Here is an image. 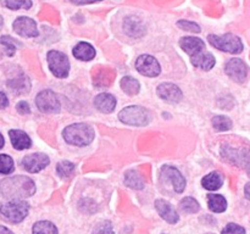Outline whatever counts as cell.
Here are the masks:
<instances>
[{"mask_svg": "<svg viewBox=\"0 0 250 234\" xmlns=\"http://www.w3.org/2000/svg\"><path fill=\"white\" fill-rule=\"evenodd\" d=\"M36 193V184L26 176H15L0 180V194L10 200H22Z\"/></svg>", "mask_w": 250, "mask_h": 234, "instance_id": "obj_1", "label": "cell"}, {"mask_svg": "<svg viewBox=\"0 0 250 234\" xmlns=\"http://www.w3.org/2000/svg\"><path fill=\"white\" fill-rule=\"evenodd\" d=\"M62 136L66 143L71 145L85 146L94 140L95 132L87 123H73L63 129Z\"/></svg>", "mask_w": 250, "mask_h": 234, "instance_id": "obj_2", "label": "cell"}, {"mask_svg": "<svg viewBox=\"0 0 250 234\" xmlns=\"http://www.w3.org/2000/svg\"><path fill=\"white\" fill-rule=\"evenodd\" d=\"M29 205L23 200H10L0 205V214L4 219L11 223H20L27 217Z\"/></svg>", "mask_w": 250, "mask_h": 234, "instance_id": "obj_3", "label": "cell"}, {"mask_svg": "<svg viewBox=\"0 0 250 234\" xmlns=\"http://www.w3.org/2000/svg\"><path fill=\"white\" fill-rule=\"evenodd\" d=\"M150 112L142 106L132 105L119 112V119L125 124L134 127H144L150 122Z\"/></svg>", "mask_w": 250, "mask_h": 234, "instance_id": "obj_4", "label": "cell"}, {"mask_svg": "<svg viewBox=\"0 0 250 234\" xmlns=\"http://www.w3.org/2000/svg\"><path fill=\"white\" fill-rule=\"evenodd\" d=\"M208 39L214 48L225 51V53L239 54L243 51V43H242L241 38L232 33H226L224 36L210 34Z\"/></svg>", "mask_w": 250, "mask_h": 234, "instance_id": "obj_5", "label": "cell"}, {"mask_svg": "<svg viewBox=\"0 0 250 234\" xmlns=\"http://www.w3.org/2000/svg\"><path fill=\"white\" fill-rule=\"evenodd\" d=\"M49 68L56 78H66L70 72V61L62 51L50 50L46 54Z\"/></svg>", "mask_w": 250, "mask_h": 234, "instance_id": "obj_6", "label": "cell"}, {"mask_svg": "<svg viewBox=\"0 0 250 234\" xmlns=\"http://www.w3.org/2000/svg\"><path fill=\"white\" fill-rule=\"evenodd\" d=\"M36 105L43 114H58L61 110L60 100L58 95L50 89L42 90L36 97Z\"/></svg>", "mask_w": 250, "mask_h": 234, "instance_id": "obj_7", "label": "cell"}, {"mask_svg": "<svg viewBox=\"0 0 250 234\" xmlns=\"http://www.w3.org/2000/svg\"><path fill=\"white\" fill-rule=\"evenodd\" d=\"M221 155L229 162L238 166V167L250 168V150L249 149H234L229 145L221 148Z\"/></svg>", "mask_w": 250, "mask_h": 234, "instance_id": "obj_8", "label": "cell"}, {"mask_svg": "<svg viewBox=\"0 0 250 234\" xmlns=\"http://www.w3.org/2000/svg\"><path fill=\"white\" fill-rule=\"evenodd\" d=\"M136 68L141 75L146 77H158L161 72L159 61L154 56L144 54L141 55L136 61Z\"/></svg>", "mask_w": 250, "mask_h": 234, "instance_id": "obj_9", "label": "cell"}, {"mask_svg": "<svg viewBox=\"0 0 250 234\" xmlns=\"http://www.w3.org/2000/svg\"><path fill=\"white\" fill-rule=\"evenodd\" d=\"M225 72L231 78L232 80L237 83H243L248 76V66L246 65L241 58H231L225 66Z\"/></svg>", "mask_w": 250, "mask_h": 234, "instance_id": "obj_10", "label": "cell"}, {"mask_svg": "<svg viewBox=\"0 0 250 234\" xmlns=\"http://www.w3.org/2000/svg\"><path fill=\"white\" fill-rule=\"evenodd\" d=\"M12 27L19 36L26 37V38H36L39 34L36 21L26 16L17 17L12 23Z\"/></svg>", "mask_w": 250, "mask_h": 234, "instance_id": "obj_11", "label": "cell"}, {"mask_svg": "<svg viewBox=\"0 0 250 234\" xmlns=\"http://www.w3.org/2000/svg\"><path fill=\"white\" fill-rule=\"evenodd\" d=\"M50 160H49L48 156L45 154H31V155H27L22 158V166L26 171L31 173H37L39 171H42L43 168H45L49 165Z\"/></svg>", "mask_w": 250, "mask_h": 234, "instance_id": "obj_12", "label": "cell"}, {"mask_svg": "<svg viewBox=\"0 0 250 234\" xmlns=\"http://www.w3.org/2000/svg\"><path fill=\"white\" fill-rule=\"evenodd\" d=\"M161 176H163L165 179H167L168 182L172 184L173 189L176 193H182L186 189V179L182 176V173L177 170L173 166H164L160 170Z\"/></svg>", "mask_w": 250, "mask_h": 234, "instance_id": "obj_13", "label": "cell"}, {"mask_svg": "<svg viewBox=\"0 0 250 234\" xmlns=\"http://www.w3.org/2000/svg\"><path fill=\"white\" fill-rule=\"evenodd\" d=\"M158 95L170 104L180 102L183 98L182 90L180 89L178 85L173 84V83H161L158 87Z\"/></svg>", "mask_w": 250, "mask_h": 234, "instance_id": "obj_14", "label": "cell"}, {"mask_svg": "<svg viewBox=\"0 0 250 234\" xmlns=\"http://www.w3.org/2000/svg\"><path fill=\"white\" fill-rule=\"evenodd\" d=\"M155 209L159 212L161 217L165 219L166 222L171 224H175L178 222V214L176 212V210L171 206L170 202H167L166 200L158 199L155 201Z\"/></svg>", "mask_w": 250, "mask_h": 234, "instance_id": "obj_15", "label": "cell"}, {"mask_svg": "<svg viewBox=\"0 0 250 234\" xmlns=\"http://www.w3.org/2000/svg\"><path fill=\"white\" fill-rule=\"evenodd\" d=\"M180 46L190 56L199 54L205 49V43L197 37H183L180 40Z\"/></svg>", "mask_w": 250, "mask_h": 234, "instance_id": "obj_16", "label": "cell"}, {"mask_svg": "<svg viewBox=\"0 0 250 234\" xmlns=\"http://www.w3.org/2000/svg\"><path fill=\"white\" fill-rule=\"evenodd\" d=\"M115 76H116V72L112 68H98L93 73V84L97 88L109 87L114 82Z\"/></svg>", "mask_w": 250, "mask_h": 234, "instance_id": "obj_17", "label": "cell"}, {"mask_svg": "<svg viewBox=\"0 0 250 234\" xmlns=\"http://www.w3.org/2000/svg\"><path fill=\"white\" fill-rule=\"evenodd\" d=\"M94 106L103 114H110L116 107V98L110 93H102L95 97Z\"/></svg>", "mask_w": 250, "mask_h": 234, "instance_id": "obj_18", "label": "cell"}, {"mask_svg": "<svg viewBox=\"0 0 250 234\" xmlns=\"http://www.w3.org/2000/svg\"><path fill=\"white\" fill-rule=\"evenodd\" d=\"M9 136L12 146H14L16 150H24V149L31 148V138H29L28 134L24 133L23 131H20V129H11V131L9 132Z\"/></svg>", "mask_w": 250, "mask_h": 234, "instance_id": "obj_19", "label": "cell"}, {"mask_svg": "<svg viewBox=\"0 0 250 234\" xmlns=\"http://www.w3.org/2000/svg\"><path fill=\"white\" fill-rule=\"evenodd\" d=\"M215 58L211 53L209 51H200L197 55L192 56V63L194 67L200 68L204 71H210L215 66Z\"/></svg>", "mask_w": 250, "mask_h": 234, "instance_id": "obj_20", "label": "cell"}, {"mask_svg": "<svg viewBox=\"0 0 250 234\" xmlns=\"http://www.w3.org/2000/svg\"><path fill=\"white\" fill-rule=\"evenodd\" d=\"M7 87L15 94H26L31 90V80L27 76L21 75L19 77L7 80Z\"/></svg>", "mask_w": 250, "mask_h": 234, "instance_id": "obj_21", "label": "cell"}, {"mask_svg": "<svg viewBox=\"0 0 250 234\" xmlns=\"http://www.w3.org/2000/svg\"><path fill=\"white\" fill-rule=\"evenodd\" d=\"M73 56L81 61H90L95 58V49L87 41H80L73 48Z\"/></svg>", "mask_w": 250, "mask_h": 234, "instance_id": "obj_22", "label": "cell"}, {"mask_svg": "<svg viewBox=\"0 0 250 234\" xmlns=\"http://www.w3.org/2000/svg\"><path fill=\"white\" fill-rule=\"evenodd\" d=\"M222 183H224V177L219 172L209 173L202 180L203 187L207 190H212V192L220 189L222 187Z\"/></svg>", "mask_w": 250, "mask_h": 234, "instance_id": "obj_23", "label": "cell"}, {"mask_svg": "<svg viewBox=\"0 0 250 234\" xmlns=\"http://www.w3.org/2000/svg\"><path fill=\"white\" fill-rule=\"evenodd\" d=\"M208 205L209 209L215 214H221L226 211L227 209V200L220 194H209L208 195Z\"/></svg>", "mask_w": 250, "mask_h": 234, "instance_id": "obj_24", "label": "cell"}, {"mask_svg": "<svg viewBox=\"0 0 250 234\" xmlns=\"http://www.w3.org/2000/svg\"><path fill=\"white\" fill-rule=\"evenodd\" d=\"M125 184L127 187L132 188V189L141 190L144 188V180L142 178V176L139 175L137 171L129 170L127 171L126 175H125Z\"/></svg>", "mask_w": 250, "mask_h": 234, "instance_id": "obj_25", "label": "cell"}, {"mask_svg": "<svg viewBox=\"0 0 250 234\" xmlns=\"http://www.w3.org/2000/svg\"><path fill=\"white\" fill-rule=\"evenodd\" d=\"M121 88L127 95H136L138 94L139 90H141V84L137 79L129 77V76H126L121 79Z\"/></svg>", "mask_w": 250, "mask_h": 234, "instance_id": "obj_26", "label": "cell"}, {"mask_svg": "<svg viewBox=\"0 0 250 234\" xmlns=\"http://www.w3.org/2000/svg\"><path fill=\"white\" fill-rule=\"evenodd\" d=\"M32 232L33 234H58V228L49 221H39L34 224Z\"/></svg>", "mask_w": 250, "mask_h": 234, "instance_id": "obj_27", "label": "cell"}, {"mask_svg": "<svg viewBox=\"0 0 250 234\" xmlns=\"http://www.w3.org/2000/svg\"><path fill=\"white\" fill-rule=\"evenodd\" d=\"M0 2L10 10H29L32 7V0H0Z\"/></svg>", "mask_w": 250, "mask_h": 234, "instance_id": "obj_28", "label": "cell"}, {"mask_svg": "<svg viewBox=\"0 0 250 234\" xmlns=\"http://www.w3.org/2000/svg\"><path fill=\"white\" fill-rule=\"evenodd\" d=\"M180 209L183 212H186V214H195V212L199 211L200 206L197 200L190 196H187L180 202Z\"/></svg>", "mask_w": 250, "mask_h": 234, "instance_id": "obj_29", "label": "cell"}, {"mask_svg": "<svg viewBox=\"0 0 250 234\" xmlns=\"http://www.w3.org/2000/svg\"><path fill=\"white\" fill-rule=\"evenodd\" d=\"M76 170L75 163L70 162V161H61L56 166V172L61 178H68L73 175Z\"/></svg>", "mask_w": 250, "mask_h": 234, "instance_id": "obj_30", "label": "cell"}, {"mask_svg": "<svg viewBox=\"0 0 250 234\" xmlns=\"http://www.w3.org/2000/svg\"><path fill=\"white\" fill-rule=\"evenodd\" d=\"M212 126L216 131L225 132L232 128V121L227 116H215L212 118Z\"/></svg>", "mask_w": 250, "mask_h": 234, "instance_id": "obj_31", "label": "cell"}, {"mask_svg": "<svg viewBox=\"0 0 250 234\" xmlns=\"http://www.w3.org/2000/svg\"><path fill=\"white\" fill-rule=\"evenodd\" d=\"M14 160L6 154H1L0 155V173L1 175H10V173L14 172Z\"/></svg>", "mask_w": 250, "mask_h": 234, "instance_id": "obj_32", "label": "cell"}, {"mask_svg": "<svg viewBox=\"0 0 250 234\" xmlns=\"http://www.w3.org/2000/svg\"><path fill=\"white\" fill-rule=\"evenodd\" d=\"M0 44H2V45L6 48V54L9 56H12L15 53H16L17 45H21L19 41H16L14 38H12V37H10V36L0 37Z\"/></svg>", "mask_w": 250, "mask_h": 234, "instance_id": "obj_33", "label": "cell"}, {"mask_svg": "<svg viewBox=\"0 0 250 234\" xmlns=\"http://www.w3.org/2000/svg\"><path fill=\"white\" fill-rule=\"evenodd\" d=\"M93 234H115L112 229V224L109 221H103L95 226L93 229Z\"/></svg>", "mask_w": 250, "mask_h": 234, "instance_id": "obj_34", "label": "cell"}, {"mask_svg": "<svg viewBox=\"0 0 250 234\" xmlns=\"http://www.w3.org/2000/svg\"><path fill=\"white\" fill-rule=\"evenodd\" d=\"M177 26L180 27L181 29H183V31L193 32V33H199L200 32L199 24L192 21H187V20H180V21L177 22Z\"/></svg>", "mask_w": 250, "mask_h": 234, "instance_id": "obj_35", "label": "cell"}, {"mask_svg": "<svg viewBox=\"0 0 250 234\" xmlns=\"http://www.w3.org/2000/svg\"><path fill=\"white\" fill-rule=\"evenodd\" d=\"M221 234H246V229L236 223H229L222 229Z\"/></svg>", "mask_w": 250, "mask_h": 234, "instance_id": "obj_36", "label": "cell"}, {"mask_svg": "<svg viewBox=\"0 0 250 234\" xmlns=\"http://www.w3.org/2000/svg\"><path fill=\"white\" fill-rule=\"evenodd\" d=\"M16 110H17V112L21 115H27L31 112V107H29L28 102H26V101H20L19 104L16 105Z\"/></svg>", "mask_w": 250, "mask_h": 234, "instance_id": "obj_37", "label": "cell"}, {"mask_svg": "<svg viewBox=\"0 0 250 234\" xmlns=\"http://www.w3.org/2000/svg\"><path fill=\"white\" fill-rule=\"evenodd\" d=\"M9 105V99L2 92H0V109H5Z\"/></svg>", "mask_w": 250, "mask_h": 234, "instance_id": "obj_38", "label": "cell"}, {"mask_svg": "<svg viewBox=\"0 0 250 234\" xmlns=\"http://www.w3.org/2000/svg\"><path fill=\"white\" fill-rule=\"evenodd\" d=\"M71 1L76 5H83V4H93V2L102 1V0H71Z\"/></svg>", "mask_w": 250, "mask_h": 234, "instance_id": "obj_39", "label": "cell"}, {"mask_svg": "<svg viewBox=\"0 0 250 234\" xmlns=\"http://www.w3.org/2000/svg\"><path fill=\"white\" fill-rule=\"evenodd\" d=\"M244 194H246L247 199L250 200V182L247 183V185L244 187Z\"/></svg>", "mask_w": 250, "mask_h": 234, "instance_id": "obj_40", "label": "cell"}, {"mask_svg": "<svg viewBox=\"0 0 250 234\" xmlns=\"http://www.w3.org/2000/svg\"><path fill=\"white\" fill-rule=\"evenodd\" d=\"M0 234H14V233H12V232L10 231V229H7L6 227L0 226Z\"/></svg>", "mask_w": 250, "mask_h": 234, "instance_id": "obj_41", "label": "cell"}, {"mask_svg": "<svg viewBox=\"0 0 250 234\" xmlns=\"http://www.w3.org/2000/svg\"><path fill=\"white\" fill-rule=\"evenodd\" d=\"M4 144H5L4 136H1V133H0V149H1L2 146H4Z\"/></svg>", "mask_w": 250, "mask_h": 234, "instance_id": "obj_42", "label": "cell"}, {"mask_svg": "<svg viewBox=\"0 0 250 234\" xmlns=\"http://www.w3.org/2000/svg\"><path fill=\"white\" fill-rule=\"evenodd\" d=\"M2 26H4V19H2V16L0 15V29L2 28Z\"/></svg>", "mask_w": 250, "mask_h": 234, "instance_id": "obj_43", "label": "cell"}]
</instances>
